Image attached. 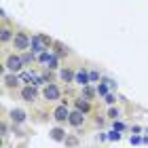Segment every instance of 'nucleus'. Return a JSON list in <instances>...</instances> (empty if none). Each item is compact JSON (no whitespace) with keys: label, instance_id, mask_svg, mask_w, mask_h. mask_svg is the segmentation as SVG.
I'll list each match as a JSON object with an SVG mask.
<instances>
[{"label":"nucleus","instance_id":"obj_18","mask_svg":"<svg viewBox=\"0 0 148 148\" xmlns=\"http://www.w3.org/2000/svg\"><path fill=\"white\" fill-rule=\"evenodd\" d=\"M11 38V32L9 30H2V40H9Z\"/></svg>","mask_w":148,"mask_h":148},{"label":"nucleus","instance_id":"obj_20","mask_svg":"<svg viewBox=\"0 0 148 148\" xmlns=\"http://www.w3.org/2000/svg\"><path fill=\"white\" fill-rule=\"evenodd\" d=\"M108 114H110L112 119H116V116H119V110H114V108H110V112H108Z\"/></svg>","mask_w":148,"mask_h":148},{"label":"nucleus","instance_id":"obj_3","mask_svg":"<svg viewBox=\"0 0 148 148\" xmlns=\"http://www.w3.org/2000/svg\"><path fill=\"white\" fill-rule=\"evenodd\" d=\"M13 42H15L17 49H28L30 42H32V38H28L25 34H21V32H19V34H17L15 38H13Z\"/></svg>","mask_w":148,"mask_h":148},{"label":"nucleus","instance_id":"obj_12","mask_svg":"<svg viewBox=\"0 0 148 148\" xmlns=\"http://www.w3.org/2000/svg\"><path fill=\"white\" fill-rule=\"evenodd\" d=\"M51 136H53V140H57V142H62V140H64V129H59V127H55V129L51 131Z\"/></svg>","mask_w":148,"mask_h":148},{"label":"nucleus","instance_id":"obj_19","mask_svg":"<svg viewBox=\"0 0 148 148\" xmlns=\"http://www.w3.org/2000/svg\"><path fill=\"white\" fill-rule=\"evenodd\" d=\"M114 129H116V131H123L125 125H123V123H114Z\"/></svg>","mask_w":148,"mask_h":148},{"label":"nucleus","instance_id":"obj_16","mask_svg":"<svg viewBox=\"0 0 148 148\" xmlns=\"http://www.w3.org/2000/svg\"><path fill=\"white\" fill-rule=\"evenodd\" d=\"M83 93H85V97L89 99V97L93 95V89H91V87H87V85H85V91H83Z\"/></svg>","mask_w":148,"mask_h":148},{"label":"nucleus","instance_id":"obj_23","mask_svg":"<svg viewBox=\"0 0 148 148\" xmlns=\"http://www.w3.org/2000/svg\"><path fill=\"white\" fill-rule=\"evenodd\" d=\"M23 62H25V64H30V62H32V55H30V53H28V55H23Z\"/></svg>","mask_w":148,"mask_h":148},{"label":"nucleus","instance_id":"obj_9","mask_svg":"<svg viewBox=\"0 0 148 148\" xmlns=\"http://www.w3.org/2000/svg\"><path fill=\"white\" fill-rule=\"evenodd\" d=\"M11 119H13V123H23V121H25V112L17 108V110L11 112Z\"/></svg>","mask_w":148,"mask_h":148},{"label":"nucleus","instance_id":"obj_22","mask_svg":"<svg viewBox=\"0 0 148 148\" xmlns=\"http://www.w3.org/2000/svg\"><path fill=\"white\" fill-rule=\"evenodd\" d=\"M106 102H108V104H114V95H110V93H108V95H106Z\"/></svg>","mask_w":148,"mask_h":148},{"label":"nucleus","instance_id":"obj_2","mask_svg":"<svg viewBox=\"0 0 148 148\" xmlns=\"http://www.w3.org/2000/svg\"><path fill=\"white\" fill-rule=\"evenodd\" d=\"M23 57H17V55H11L9 59H6V68H9L11 72H17V70H21V66H23Z\"/></svg>","mask_w":148,"mask_h":148},{"label":"nucleus","instance_id":"obj_10","mask_svg":"<svg viewBox=\"0 0 148 148\" xmlns=\"http://www.w3.org/2000/svg\"><path fill=\"white\" fill-rule=\"evenodd\" d=\"M89 108H91V106H89V102H87V97H85V99H78V102H76V110H80V112H89Z\"/></svg>","mask_w":148,"mask_h":148},{"label":"nucleus","instance_id":"obj_1","mask_svg":"<svg viewBox=\"0 0 148 148\" xmlns=\"http://www.w3.org/2000/svg\"><path fill=\"white\" fill-rule=\"evenodd\" d=\"M49 45H51V40L47 36H34V38H32V42H30V49L34 53H42V51L49 49Z\"/></svg>","mask_w":148,"mask_h":148},{"label":"nucleus","instance_id":"obj_5","mask_svg":"<svg viewBox=\"0 0 148 148\" xmlns=\"http://www.w3.org/2000/svg\"><path fill=\"white\" fill-rule=\"evenodd\" d=\"M45 97L49 99V102L57 99V97H59V89H57L55 85H47V87H45Z\"/></svg>","mask_w":148,"mask_h":148},{"label":"nucleus","instance_id":"obj_13","mask_svg":"<svg viewBox=\"0 0 148 148\" xmlns=\"http://www.w3.org/2000/svg\"><path fill=\"white\" fill-rule=\"evenodd\" d=\"M59 76H62V80H66V83H70V80H72L74 76H76V74H72L70 70H62V72H59Z\"/></svg>","mask_w":148,"mask_h":148},{"label":"nucleus","instance_id":"obj_6","mask_svg":"<svg viewBox=\"0 0 148 148\" xmlns=\"http://www.w3.org/2000/svg\"><path fill=\"white\" fill-rule=\"evenodd\" d=\"M68 116H70V112H68V108H66V106H59V108L55 110V121H57V123L68 121Z\"/></svg>","mask_w":148,"mask_h":148},{"label":"nucleus","instance_id":"obj_11","mask_svg":"<svg viewBox=\"0 0 148 148\" xmlns=\"http://www.w3.org/2000/svg\"><path fill=\"white\" fill-rule=\"evenodd\" d=\"M19 80H21V78H19V76H13V74H6V76H4V83L9 85V87L19 85Z\"/></svg>","mask_w":148,"mask_h":148},{"label":"nucleus","instance_id":"obj_15","mask_svg":"<svg viewBox=\"0 0 148 148\" xmlns=\"http://www.w3.org/2000/svg\"><path fill=\"white\" fill-rule=\"evenodd\" d=\"M47 64H49V68H57V57H55V55H51Z\"/></svg>","mask_w":148,"mask_h":148},{"label":"nucleus","instance_id":"obj_14","mask_svg":"<svg viewBox=\"0 0 148 148\" xmlns=\"http://www.w3.org/2000/svg\"><path fill=\"white\" fill-rule=\"evenodd\" d=\"M108 89H110L108 83H106V85H99V87H97V93H99V95H108Z\"/></svg>","mask_w":148,"mask_h":148},{"label":"nucleus","instance_id":"obj_8","mask_svg":"<svg viewBox=\"0 0 148 148\" xmlns=\"http://www.w3.org/2000/svg\"><path fill=\"white\" fill-rule=\"evenodd\" d=\"M74 80H76L78 85H83V87H85V85L91 80V76H89V74H87L85 70H78V72H76V76H74Z\"/></svg>","mask_w":148,"mask_h":148},{"label":"nucleus","instance_id":"obj_21","mask_svg":"<svg viewBox=\"0 0 148 148\" xmlns=\"http://www.w3.org/2000/svg\"><path fill=\"white\" fill-rule=\"evenodd\" d=\"M140 142H142V140H140L138 136H131V144H140Z\"/></svg>","mask_w":148,"mask_h":148},{"label":"nucleus","instance_id":"obj_4","mask_svg":"<svg viewBox=\"0 0 148 148\" xmlns=\"http://www.w3.org/2000/svg\"><path fill=\"white\" fill-rule=\"evenodd\" d=\"M36 95H38V91H36V87H23V91H21V97L25 99V102H34L36 99Z\"/></svg>","mask_w":148,"mask_h":148},{"label":"nucleus","instance_id":"obj_7","mask_svg":"<svg viewBox=\"0 0 148 148\" xmlns=\"http://www.w3.org/2000/svg\"><path fill=\"white\" fill-rule=\"evenodd\" d=\"M68 121H70V125H74V127H78V125H83V121H85V116H83V112H80V110H76V112H72L70 116H68Z\"/></svg>","mask_w":148,"mask_h":148},{"label":"nucleus","instance_id":"obj_24","mask_svg":"<svg viewBox=\"0 0 148 148\" xmlns=\"http://www.w3.org/2000/svg\"><path fill=\"white\" fill-rule=\"evenodd\" d=\"M89 76H91V80H97V78H99V74H97V72H91Z\"/></svg>","mask_w":148,"mask_h":148},{"label":"nucleus","instance_id":"obj_17","mask_svg":"<svg viewBox=\"0 0 148 148\" xmlns=\"http://www.w3.org/2000/svg\"><path fill=\"white\" fill-rule=\"evenodd\" d=\"M110 140H119L121 138V133H116V129H114V131H110V136H108Z\"/></svg>","mask_w":148,"mask_h":148}]
</instances>
